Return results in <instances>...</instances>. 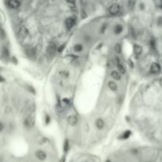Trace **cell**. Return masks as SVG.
Returning a JSON list of instances; mask_svg holds the SVG:
<instances>
[{
  "label": "cell",
  "mask_w": 162,
  "mask_h": 162,
  "mask_svg": "<svg viewBox=\"0 0 162 162\" xmlns=\"http://www.w3.org/2000/svg\"><path fill=\"white\" fill-rule=\"evenodd\" d=\"M62 101H63L64 103H66V104H67V105H69L70 103V100H69V99H67V98H64V99H62Z\"/></svg>",
  "instance_id": "d4e9b609"
},
{
  "label": "cell",
  "mask_w": 162,
  "mask_h": 162,
  "mask_svg": "<svg viewBox=\"0 0 162 162\" xmlns=\"http://www.w3.org/2000/svg\"><path fill=\"white\" fill-rule=\"evenodd\" d=\"M69 142L67 141V140H66L65 141V142H64V144H63V150H64V151L65 152H67L68 151V150H69Z\"/></svg>",
  "instance_id": "7402d4cb"
},
{
  "label": "cell",
  "mask_w": 162,
  "mask_h": 162,
  "mask_svg": "<svg viewBox=\"0 0 162 162\" xmlns=\"http://www.w3.org/2000/svg\"><path fill=\"white\" fill-rule=\"evenodd\" d=\"M111 77L113 78L114 80L119 81V80L121 79V74L119 73V71L113 70V71L111 72Z\"/></svg>",
  "instance_id": "8fae6325"
},
{
  "label": "cell",
  "mask_w": 162,
  "mask_h": 162,
  "mask_svg": "<svg viewBox=\"0 0 162 162\" xmlns=\"http://www.w3.org/2000/svg\"><path fill=\"white\" fill-rule=\"evenodd\" d=\"M59 74L62 76V77H63V78H68L69 77V72L67 71V70H62L59 72Z\"/></svg>",
  "instance_id": "44dd1931"
},
{
  "label": "cell",
  "mask_w": 162,
  "mask_h": 162,
  "mask_svg": "<svg viewBox=\"0 0 162 162\" xmlns=\"http://www.w3.org/2000/svg\"><path fill=\"white\" fill-rule=\"evenodd\" d=\"M157 23L159 27H162V17H159L158 18H157Z\"/></svg>",
  "instance_id": "cb8c5ba5"
},
{
  "label": "cell",
  "mask_w": 162,
  "mask_h": 162,
  "mask_svg": "<svg viewBox=\"0 0 162 162\" xmlns=\"http://www.w3.org/2000/svg\"><path fill=\"white\" fill-rule=\"evenodd\" d=\"M57 51H58V49L54 44H50L47 48V52L49 55H54Z\"/></svg>",
  "instance_id": "5b68a950"
},
{
  "label": "cell",
  "mask_w": 162,
  "mask_h": 162,
  "mask_svg": "<svg viewBox=\"0 0 162 162\" xmlns=\"http://www.w3.org/2000/svg\"><path fill=\"white\" fill-rule=\"evenodd\" d=\"M74 50L76 52H82L83 50V46L81 44H76L74 46Z\"/></svg>",
  "instance_id": "ac0fdd59"
},
{
  "label": "cell",
  "mask_w": 162,
  "mask_h": 162,
  "mask_svg": "<svg viewBox=\"0 0 162 162\" xmlns=\"http://www.w3.org/2000/svg\"><path fill=\"white\" fill-rule=\"evenodd\" d=\"M95 124H96V127L99 129V130H101L105 127V121L103 119L101 118H99L96 120V122H95Z\"/></svg>",
  "instance_id": "9c48e42d"
},
{
  "label": "cell",
  "mask_w": 162,
  "mask_h": 162,
  "mask_svg": "<svg viewBox=\"0 0 162 162\" xmlns=\"http://www.w3.org/2000/svg\"><path fill=\"white\" fill-rule=\"evenodd\" d=\"M7 4L12 9H17L20 6V2L18 0H8Z\"/></svg>",
  "instance_id": "52a82bcc"
},
{
  "label": "cell",
  "mask_w": 162,
  "mask_h": 162,
  "mask_svg": "<svg viewBox=\"0 0 162 162\" xmlns=\"http://www.w3.org/2000/svg\"><path fill=\"white\" fill-rule=\"evenodd\" d=\"M134 52L137 55H140L142 53V47L139 44H134Z\"/></svg>",
  "instance_id": "30bf717a"
},
{
  "label": "cell",
  "mask_w": 162,
  "mask_h": 162,
  "mask_svg": "<svg viewBox=\"0 0 162 162\" xmlns=\"http://www.w3.org/2000/svg\"><path fill=\"white\" fill-rule=\"evenodd\" d=\"M25 52H26L27 55H28L29 57H33V56L35 55V54H36L35 49H34V48H27L26 50H25Z\"/></svg>",
  "instance_id": "2e32d148"
},
{
  "label": "cell",
  "mask_w": 162,
  "mask_h": 162,
  "mask_svg": "<svg viewBox=\"0 0 162 162\" xmlns=\"http://www.w3.org/2000/svg\"><path fill=\"white\" fill-rule=\"evenodd\" d=\"M24 124L27 127H30L33 126V123H32V121H31L30 118H26L24 121Z\"/></svg>",
  "instance_id": "d6986e66"
},
{
  "label": "cell",
  "mask_w": 162,
  "mask_h": 162,
  "mask_svg": "<svg viewBox=\"0 0 162 162\" xmlns=\"http://www.w3.org/2000/svg\"><path fill=\"white\" fill-rule=\"evenodd\" d=\"M35 156L40 161H44L47 158V154L44 151L41 150H38L36 151Z\"/></svg>",
  "instance_id": "7a4b0ae2"
},
{
  "label": "cell",
  "mask_w": 162,
  "mask_h": 162,
  "mask_svg": "<svg viewBox=\"0 0 162 162\" xmlns=\"http://www.w3.org/2000/svg\"><path fill=\"white\" fill-rule=\"evenodd\" d=\"M75 23H76V20L75 18H74V17H67L65 21V25L66 27V29L69 30L71 29L75 25Z\"/></svg>",
  "instance_id": "6da1fadb"
},
{
  "label": "cell",
  "mask_w": 162,
  "mask_h": 162,
  "mask_svg": "<svg viewBox=\"0 0 162 162\" xmlns=\"http://www.w3.org/2000/svg\"><path fill=\"white\" fill-rule=\"evenodd\" d=\"M159 83H160V85L162 87V77L160 78V80H159Z\"/></svg>",
  "instance_id": "4316f807"
},
{
  "label": "cell",
  "mask_w": 162,
  "mask_h": 162,
  "mask_svg": "<svg viewBox=\"0 0 162 162\" xmlns=\"http://www.w3.org/2000/svg\"><path fill=\"white\" fill-rule=\"evenodd\" d=\"M109 13L112 15H115L117 13H119L120 11V6L118 4H112V5L109 7L108 10Z\"/></svg>",
  "instance_id": "3957f363"
},
{
  "label": "cell",
  "mask_w": 162,
  "mask_h": 162,
  "mask_svg": "<svg viewBox=\"0 0 162 162\" xmlns=\"http://www.w3.org/2000/svg\"><path fill=\"white\" fill-rule=\"evenodd\" d=\"M18 34L22 38H25L29 35V30L25 26H21L18 29Z\"/></svg>",
  "instance_id": "8992f818"
},
{
  "label": "cell",
  "mask_w": 162,
  "mask_h": 162,
  "mask_svg": "<svg viewBox=\"0 0 162 162\" xmlns=\"http://www.w3.org/2000/svg\"><path fill=\"white\" fill-rule=\"evenodd\" d=\"M114 50L115 52L117 53V54H120L121 53V45L119 44H115V46H114Z\"/></svg>",
  "instance_id": "ffe728a7"
},
{
  "label": "cell",
  "mask_w": 162,
  "mask_h": 162,
  "mask_svg": "<svg viewBox=\"0 0 162 162\" xmlns=\"http://www.w3.org/2000/svg\"><path fill=\"white\" fill-rule=\"evenodd\" d=\"M108 86L111 89V91H116L118 89V85H117L114 81H110V82L108 83Z\"/></svg>",
  "instance_id": "7c38bea8"
},
{
  "label": "cell",
  "mask_w": 162,
  "mask_h": 162,
  "mask_svg": "<svg viewBox=\"0 0 162 162\" xmlns=\"http://www.w3.org/2000/svg\"><path fill=\"white\" fill-rule=\"evenodd\" d=\"M115 66V60L110 59L107 62V67L108 69H114Z\"/></svg>",
  "instance_id": "e0dca14e"
},
{
  "label": "cell",
  "mask_w": 162,
  "mask_h": 162,
  "mask_svg": "<svg viewBox=\"0 0 162 162\" xmlns=\"http://www.w3.org/2000/svg\"><path fill=\"white\" fill-rule=\"evenodd\" d=\"M123 25H116L115 27H114V29H113V32L115 35H119L121 33L123 32Z\"/></svg>",
  "instance_id": "4fadbf2b"
},
{
  "label": "cell",
  "mask_w": 162,
  "mask_h": 162,
  "mask_svg": "<svg viewBox=\"0 0 162 162\" xmlns=\"http://www.w3.org/2000/svg\"><path fill=\"white\" fill-rule=\"evenodd\" d=\"M1 37H2V39H4L6 37L5 33H4V30L3 29H1Z\"/></svg>",
  "instance_id": "484cf974"
},
{
  "label": "cell",
  "mask_w": 162,
  "mask_h": 162,
  "mask_svg": "<svg viewBox=\"0 0 162 162\" xmlns=\"http://www.w3.org/2000/svg\"><path fill=\"white\" fill-rule=\"evenodd\" d=\"M44 122H45V123L48 125L51 122V118H50V116H49L48 115H45V118H44Z\"/></svg>",
  "instance_id": "603a6c76"
},
{
  "label": "cell",
  "mask_w": 162,
  "mask_h": 162,
  "mask_svg": "<svg viewBox=\"0 0 162 162\" xmlns=\"http://www.w3.org/2000/svg\"><path fill=\"white\" fill-rule=\"evenodd\" d=\"M117 68H118V71L121 74H124L126 73V69L123 66V65L122 63H120V62L117 63Z\"/></svg>",
  "instance_id": "9a60e30c"
},
{
  "label": "cell",
  "mask_w": 162,
  "mask_h": 162,
  "mask_svg": "<svg viewBox=\"0 0 162 162\" xmlns=\"http://www.w3.org/2000/svg\"><path fill=\"white\" fill-rule=\"evenodd\" d=\"M161 71V66L158 62H153L150 66V72L152 74H157Z\"/></svg>",
  "instance_id": "277c9868"
},
{
  "label": "cell",
  "mask_w": 162,
  "mask_h": 162,
  "mask_svg": "<svg viewBox=\"0 0 162 162\" xmlns=\"http://www.w3.org/2000/svg\"><path fill=\"white\" fill-rule=\"evenodd\" d=\"M130 134H131L130 130H125V131L122 134H121V135H119V138L120 139H127V138H128L130 136Z\"/></svg>",
  "instance_id": "5bb4252c"
},
{
  "label": "cell",
  "mask_w": 162,
  "mask_h": 162,
  "mask_svg": "<svg viewBox=\"0 0 162 162\" xmlns=\"http://www.w3.org/2000/svg\"><path fill=\"white\" fill-rule=\"evenodd\" d=\"M67 123H68L70 126H75L78 123V118L75 115H70L67 118Z\"/></svg>",
  "instance_id": "ba28073f"
}]
</instances>
